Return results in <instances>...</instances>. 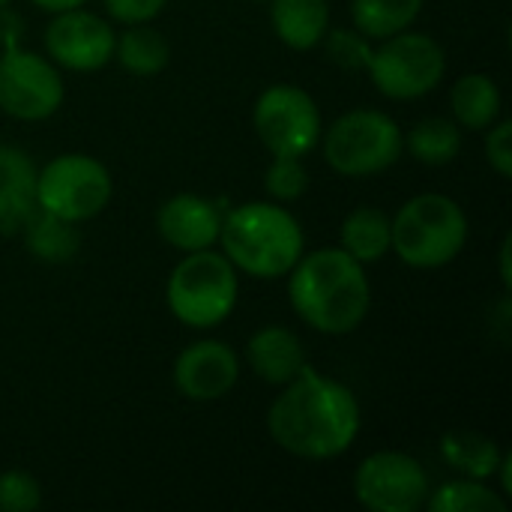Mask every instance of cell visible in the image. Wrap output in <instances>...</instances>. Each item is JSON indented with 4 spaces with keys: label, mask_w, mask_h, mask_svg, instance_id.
Returning <instances> with one entry per match:
<instances>
[{
    "label": "cell",
    "mask_w": 512,
    "mask_h": 512,
    "mask_svg": "<svg viewBox=\"0 0 512 512\" xmlns=\"http://www.w3.org/2000/svg\"><path fill=\"white\" fill-rule=\"evenodd\" d=\"M267 429L282 450L300 459H336L360 432V405L345 384L303 366L273 402Z\"/></svg>",
    "instance_id": "6da1fadb"
},
{
    "label": "cell",
    "mask_w": 512,
    "mask_h": 512,
    "mask_svg": "<svg viewBox=\"0 0 512 512\" xmlns=\"http://www.w3.org/2000/svg\"><path fill=\"white\" fill-rule=\"evenodd\" d=\"M291 306L315 330L342 336L363 324L369 312V279L363 264L354 261L345 249H318L300 255L291 267Z\"/></svg>",
    "instance_id": "7a4b0ae2"
},
{
    "label": "cell",
    "mask_w": 512,
    "mask_h": 512,
    "mask_svg": "<svg viewBox=\"0 0 512 512\" xmlns=\"http://www.w3.org/2000/svg\"><path fill=\"white\" fill-rule=\"evenodd\" d=\"M219 240L225 258L255 279H276L291 273L303 255V231L297 219L267 201H249L222 219Z\"/></svg>",
    "instance_id": "3957f363"
},
{
    "label": "cell",
    "mask_w": 512,
    "mask_h": 512,
    "mask_svg": "<svg viewBox=\"0 0 512 512\" xmlns=\"http://www.w3.org/2000/svg\"><path fill=\"white\" fill-rule=\"evenodd\" d=\"M468 240V219L462 207L438 192L411 198L393 219V249L396 255L420 270H435L450 264Z\"/></svg>",
    "instance_id": "277c9868"
},
{
    "label": "cell",
    "mask_w": 512,
    "mask_h": 512,
    "mask_svg": "<svg viewBox=\"0 0 512 512\" xmlns=\"http://www.w3.org/2000/svg\"><path fill=\"white\" fill-rule=\"evenodd\" d=\"M168 309L186 327H216L237 303V273L234 264L210 249L189 252L168 279Z\"/></svg>",
    "instance_id": "5b68a950"
},
{
    "label": "cell",
    "mask_w": 512,
    "mask_h": 512,
    "mask_svg": "<svg viewBox=\"0 0 512 512\" xmlns=\"http://www.w3.org/2000/svg\"><path fill=\"white\" fill-rule=\"evenodd\" d=\"M405 138L393 117L381 111H348L324 135V156L345 177L381 174L402 156Z\"/></svg>",
    "instance_id": "8992f818"
},
{
    "label": "cell",
    "mask_w": 512,
    "mask_h": 512,
    "mask_svg": "<svg viewBox=\"0 0 512 512\" xmlns=\"http://www.w3.org/2000/svg\"><path fill=\"white\" fill-rule=\"evenodd\" d=\"M111 198V174L102 162L66 153L36 174V204L66 222H87L105 210Z\"/></svg>",
    "instance_id": "52a82bcc"
},
{
    "label": "cell",
    "mask_w": 512,
    "mask_h": 512,
    "mask_svg": "<svg viewBox=\"0 0 512 512\" xmlns=\"http://www.w3.org/2000/svg\"><path fill=\"white\" fill-rule=\"evenodd\" d=\"M444 48L426 33H393L372 51L369 72L387 99H417L435 90L444 78Z\"/></svg>",
    "instance_id": "ba28073f"
},
{
    "label": "cell",
    "mask_w": 512,
    "mask_h": 512,
    "mask_svg": "<svg viewBox=\"0 0 512 512\" xmlns=\"http://www.w3.org/2000/svg\"><path fill=\"white\" fill-rule=\"evenodd\" d=\"M255 132L273 156L303 159L321 138L315 99L291 84H276L255 102Z\"/></svg>",
    "instance_id": "9c48e42d"
},
{
    "label": "cell",
    "mask_w": 512,
    "mask_h": 512,
    "mask_svg": "<svg viewBox=\"0 0 512 512\" xmlns=\"http://www.w3.org/2000/svg\"><path fill=\"white\" fill-rule=\"evenodd\" d=\"M357 501L372 512H417L429 498V477L408 453H375L354 477Z\"/></svg>",
    "instance_id": "30bf717a"
},
{
    "label": "cell",
    "mask_w": 512,
    "mask_h": 512,
    "mask_svg": "<svg viewBox=\"0 0 512 512\" xmlns=\"http://www.w3.org/2000/svg\"><path fill=\"white\" fill-rule=\"evenodd\" d=\"M63 102L60 72L39 54L6 45L0 57V108L18 120H45Z\"/></svg>",
    "instance_id": "8fae6325"
},
{
    "label": "cell",
    "mask_w": 512,
    "mask_h": 512,
    "mask_svg": "<svg viewBox=\"0 0 512 512\" xmlns=\"http://www.w3.org/2000/svg\"><path fill=\"white\" fill-rule=\"evenodd\" d=\"M114 30L105 24V18L84 12V9H66L57 12V18L45 27V48L48 54L75 72H93L102 69L114 57Z\"/></svg>",
    "instance_id": "7c38bea8"
},
{
    "label": "cell",
    "mask_w": 512,
    "mask_h": 512,
    "mask_svg": "<svg viewBox=\"0 0 512 512\" xmlns=\"http://www.w3.org/2000/svg\"><path fill=\"white\" fill-rule=\"evenodd\" d=\"M237 354L222 342H195L174 363V384L192 402H213L237 384Z\"/></svg>",
    "instance_id": "4fadbf2b"
},
{
    "label": "cell",
    "mask_w": 512,
    "mask_h": 512,
    "mask_svg": "<svg viewBox=\"0 0 512 512\" xmlns=\"http://www.w3.org/2000/svg\"><path fill=\"white\" fill-rule=\"evenodd\" d=\"M156 225H159V234L165 237V243H171L183 252H198V249H210L219 240L222 210H219V204H213L201 195L183 192V195L168 198L159 207Z\"/></svg>",
    "instance_id": "5bb4252c"
},
{
    "label": "cell",
    "mask_w": 512,
    "mask_h": 512,
    "mask_svg": "<svg viewBox=\"0 0 512 512\" xmlns=\"http://www.w3.org/2000/svg\"><path fill=\"white\" fill-rule=\"evenodd\" d=\"M36 168L18 147L0 144V231L18 234L36 204Z\"/></svg>",
    "instance_id": "9a60e30c"
},
{
    "label": "cell",
    "mask_w": 512,
    "mask_h": 512,
    "mask_svg": "<svg viewBox=\"0 0 512 512\" xmlns=\"http://www.w3.org/2000/svg\"><path fill=\"white\" fill-rule=\"evenodd\" d=\"M246 354H249V366L255 369V375L264 378L267 384H288L306 366L303 342L285 327L258 330L249 339Z\"/></svg>",
    "instance_id": "2e32d148"
},
{
    "label": "cell",
    "mask_w": 512,
    "mask_h": 512,
    "mask_svg": "<svg viewBox=\"0 0 512 512\" xmlns=\"http://www.w3.org/2000/svg\"><path fill=\"white\" fill-rule=\"evenodd\" d=\"M270 21L288 48L309 51L324 39L330 9L327 0H273Z\"/></svg>",
    "instance_id": "e0dca14e"
},
{
    "label": "cell",
    "mask_w": 512,
    "mask_h": 512,
    "mask_svg": "<svg viewBox=\"0 0 512 512\" xmlns=\"http://www.w3.org/2000/svg\"><path fill=\"white\" fill-rule=\"evenodd\" d=\"M390 243H393V222L378 207H360L342 225V249L360 264L381 261L390 252Z\"/></svg>",
    "instance_id": "ac0fdd59"
},
{
    "label": "cell",
    "mask_w": 512,
    "mask_h": 512,
    "mask_svg": "<svg viewBox=\"0 0 512 512\" xmlns=\"http://www.w3.org/2000/svg\"><path fill=\"white\" fill-rule=\"evenodd\" d=\"M450 105H453V114H456L459 126H465V129H489L501 114V90L483 72L462 75L453 84Z\"/></svg>",
    "instance_id": "d6986e66"
},
{
    "label": "cell",
    "mask_w": 512,
    "mask_h": 512,
    "mask_svg": "<svg viewBox=\"0 0 512 512\" xmlns=\"http://www.w3.org/2000/svg\"><path fill=\"white\" fill-rule=\"evenodd\" d=\"M21 231H24L27 249H30L36 258L51 261V264L69 261V258L78 252V246H81V237H78V231H75V222H66V219H60V216L42 210V207H36V210L27 216V222L21 225Z\"/></svg>",
    "instance_id": "ffe728a7"
},
{
    "label": "cell",
    "mask_w": 512,
    "mask_h": 512,
    "mask_svg": "<svg viewBox=\"0 0 512 512\" xmlns=\"http://www.w3.org/2000/svg\"><path fill=\"white\" fill-rule=\"evenodd\" d=\"M441 453L447 459V465L471 480H489L498 465H501V450L492 438L471 432V429H456L447 432L441 441Z\"/></svg>",
    "instance_id": "44dd1931"
},
{
    "label": "cell",
    "mask_w": 512,
    "mask_h": 512,
    "mask_svg": "<svg viewBox=\"0 0 512 512\" xmlns=\"http://www.w3.org/2000/svg\"><path fill=\"white\" fill-rule=\"evenodd\" d=\"M114 57L120 60V66L132 75H156L165 69L171 48L165 42V36L153 27L144 24H132L117 42H114Z\"/></svg>",
    "instance_id": "7402d4cb"
},
{
    "label": "cell",
    "mask_w": 512,
    "mask_h": 512,
    "mask_svg": "<svg viewBox=\"0 0 512 512\" xmlns=\"http://www.w3.org/2000/svg\"><path fill=\"white\" fill-rule=\"evenodd\" d=\"M423 9V0H354V24L366 39H387L408 30Z\"/></svg>",
    "instance_id": "603a6c76"
},
{
    "label": "cell",
    "mask_w": 512,
    "mask_h": 512,
    "mask_svg": "<svg viewBox=\"0 0 512 512\" xmlns=\"http://www.w3.org/2000/svg\"><path fill=\"white\" fill-rule=\"evenodd\" d=\"M408 150L414 159L426 165H447L459 156L462 147V129L459 123L447 117H426L408 132Z\"/></svg>",
    "instance_id": "cb8c5ba5"
},
{
    "label": "cell",
    "mask_w": 512,
    "mask_h": 512,
    "mask_svg": "<svg viewBox=\"0 0 512 512\" xmlns=\"http://www.w3.org/2000/svg\"><path fill=\"white\" fill-rule=\"evenodd\" d=\"M429 512H507V501L480 480H453L426 498Z\"/></svg>",
    "instance_id": "d4e9b609"
},
{
    "label": "cell",
    "mask_w": 512,
    "mask_h": 512,
    "mask_svg": "<svg viewBox=\"0 0 512 512\" xmlns=\"http://www.w3.org/2000/svg\"><path fill=\"white\" fill-rule=\"evenodd\" d=\"M309 186V171L297 156H276L273 165L267 168L264 189L276 201H297Z\"/></svg>",
    "instance_id": "484cf974"
},
{
    "label": "cell",
    "mask_w": 512,
    "mask_h": 512,
    "mask_svg": "<svg viewBox=\"0 0 512 512\" xmlns=\"http://www.w3.org/2000/svg\"><path fill=\"white\" fill-rule=\"evenodd\" d=\"M324 48H327V57L342 69H351V72L369 69L372 48L360 30H333L330 36L324 33Z\"/></svg>",
    "instance_id": "4316f807"
},
{
    "label": "cell",
    "mask_w": 512,
    "mask_h": 512,
    "mask_svg": "<svg viewBox=\"0 0 512 512\" xmlns=\"http://www.w3.org/2000/svg\"><path fill=\"white\" fill-rule=\"evenodd\" d=\"M42 504V489L30 474H0V512H33Z\"/></svg>",
    "instance_id": "83f0119b"
},
{
    "label": "cell",
    "mask_w": 512,
    "mask_h": 512,
    "mask_svg": "<svg viewBox=\"0 0 512 512\" xmlns=\"http://www.w3.org/2000/svg\"><path fill=\"white\" fill-rule=\"evenodd\" d=\"M510 138H512L510 120L498 123V126L489 132V138H486V156H489V165H492L501 177H510L512 174Z\"/></svg>",
    "instance_id": "f1b7e54d"
},
{
    "label": "cell",
    "mask_w": 512,
    "mask_h": 512,
    "mask_svg": "<svg viewBox=\"0 0 512 512\" xmlns=\"http://www.w3.org/2000/svg\"><path fill=\"white\" fill-rule=\"evenodd\" d=\"M165 3L168 0H105V9L111 12V18L123 24H144L156 18Z\"/></svg>",
    "instance_id": "f546056e"
},
{
    "label": "cell",
    "mask_w": 512,
    "mask_h": 512,
    "mask_svg": "<svg viewBox=\"0 0 512 512\" xmlns=\"http://www.w3.org/2000/svg\"><path fill=\"white\" fill-rule=\"evenodd\" d=\"M510 249H512V237H507V240H504V246H501V279H504V288H512Z\"/></svg>",
    "instance_id": "4dcf8cb0"
},
{
    "label": "cell",
    "mask_w": 512,
    "mask_h": 512,
    "mask_svg": "<svg viewBox=\"0 0 512 512\" xmlns=\"http://www.w3.org/2000/svg\"><path fill=\"white\" fill-rule=\"evenodd\" d=\"M39 9H48V12H66V9H75L81 6L84 0H33Z\"/></svg>",
    "instance_id": "1f68e13d"
},
{
    "label": "cell",
    "mask_w": 512,
    "mask_h": 512,
    "mask_svg": "<svg viewBox=\"0 0 512 512\" xmlns=\"http://www.w3.org/2000/svg\"><path fill=\"white\" fill-rule=\"evenodd\" d=\"M6 3H9V0H0V9H3V6H6Z\"/></svg>",
    "instance_id": "d6a6232c"
}]
</instances>
